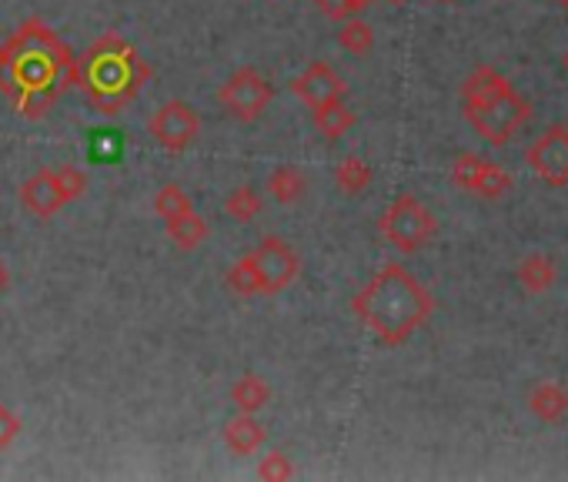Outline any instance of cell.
I'll return each mask as SVG.
<instances>
[{
	"label": "cell",
	"mask_w": 568,
	"mask_h": 482,
	"mask_svg": "<svg viewBox=\"0 0 568 482\" xmlns=\"http://www.w3.org/2000/svg\"><path fill=\"white\" fill-rule=\"evenodd\" d=\"M257 479H264V482H284V479H295V462L284 455V452H277V449H271L261 462H257Z\"/></svg>",
	"instance_id": "23"
},
{
	"label": "cell",
	"mask_w": 568,
	"mask_h": 482,
	"mask_svg": "<svg viewBox=\"0 0 568 482\" xmlns=\"http://www.w3.org/2000/svg\"><path fill=\"white\" fill-rule=\"evenodd\" d=\"M88 191V174L74 164L64 168H41L21 184V204L34 218H54L64 204L78 201Z\"/></svg>",
	"instance_id": "4"
},
{
	"label": "cell",
	"mask_w": 568,
	"mask_h": 482,
	"mask_svg": "<svg viewBox=\"0 0 568 482\" xmlns=\"http://www.w3.org/2000/svg\"><path fill=\"white\" fill-rule=\"evenodd\" d=\"M438 4H455V0H438Z\"/></svg>",
	"instance_id": "27"
},
{
	"label": "cell",
	"mask_w": 568,
	"mask_h": 482,
	"mask_svg": "<svg viewBox=\"0 0 568 482\" xmlns=\"http://www.w3.org/2000/svg\"><path fill=\"white\" fill-rule=\"evenodd\" d=\"M318 8V14H325L328 21H348V18H358L365 14L375 0H312Z\"/></svg>",
	"instance_id": "22"
},
{
	"label": "cell",
	"mask_w": 568,
	"mask_h": 482,
	"mask_svg": "<svg viewBox=\"0 0 568 482\" xmlns=\"http://www.w3.org/2000/svg\"><path fill=\"white\" fill-rule=\"evenodd\" d=\"M452 181L462 191H471L478 198H501L511 191V174L478 154H458L452 164Z\"/></svg>",
	"instance_id": "8"
},
{
	"label": "cell",
	"mask_w": 568,
	"mask_h": 482,
	"mask_svg": "<svg viewBox=\"0 0 568 482\" xmlns=\"http://www.w3.org/2000/svg\"><path fill=\"white\" fill-rule=\"evenodd\" d=\"M148 134L154 138L158 148H164L171 154H181V151H187L201 138V114L187 101H164L151 114Z\"/></svg>",
	"instance_id": "7"
},
{
	"label": "cell",
	"mask_w": 568,
	"mask_h": 482,
	"mask_svg": "<svg viewBox=\"0 0 568 482\" xmlns=\"http://www.w3.org/2000/svg\"><path fill=\"white\" fill-rule=\"evenodd\" d=\"M558 4H561V8H565V11H568V0H558Z\"/></svg>",
	"instance_id": "26"
},
{
	"label": "cell",
	"mask_w": 568,
	"mask_h": 482,
	"mask_svg": "<svg viewBox=\"0 0 568 482\" xmlns=\"http://www.w3.org/2000/svg\"><path fill=\"white\" fill-rule=\"evenodd\" d=\"M555 262L548 259V255H531V259H525L521 265H518V282H521V289L525 292H531V295H541V292H548L551 285H555Z\"/></svg>",
	"instance_id": "17"
},
{
	"label": "cell",
	"mask_w": 568,
	"mask_h": 482,
	"mask_svg": "<svg viewBox=\"0 0 568 482\" xmlns=\"http://www.w3.org/2000/svg\"><path fill=\"white\" fill-rule=\"evenodd\" d=\"M292 94L298 101H305L308 108L328 104V101H345L348 84L342 81V74L328 64V61H312L295 81H292Z\"/></svg>",
	"instance_id": "10"
},
{
	"label": "cell",
	"mask_w": 568,
	"mask_h": 482,
	"mask_svg": "<svg viewBox=\"0 0 568 482\" xmlns=\"http://www.w3.org/2000/svg\"><path fill=\"white\" fill-rule=\"evenodd\" d=\"M267 191L277 204H295L305 198L308 191V178L295 168V164H277L271 174H267Z\"/></svg>",
	"instance_id": "15"
},
{
	"label": "cell",
	"mask_w": 568,
	"mask_h": 482,
	"mask_svg": "<svg viewBox=\"0 0 568 482\" xmlns=\"http://www.w3.org/2000/svg\"><path fill=\"white\" fill-rule=\"evenodd\" d=\"M11 289V269H8V262L0 259V295H4Z\"/></svg>",
	"instance_id": "25"
},
{
	"label": "cell",
	"mask_w": 568,
	"mask_h": 482,
	"mask_svg": "<svg viewBox=\"0 0 568 482\" xmlns=\"http://www.w3.org/2000/svg\"><path fill=\"white\" fill-rule=\"evenodd\" d=\"M194 204H191V198L184 194V188L181 184H164L161 191H158V198H154V211H158V218H164V221H171V218H178V214H184V211H191Z\"/></svg>",
	"instance_id": "21"
},
{
	"label": "cell",
	"mask_w": 568,
	"mask_h": 482,
	"mask_svg": "<svg viewBox=\"0 0 568 482\" xmlns=\"http://www.w3.org/2000/svg\"><path fill=\"white\" fill-rule=\"evenodd\" d=\"M528 409L535 412V419H541L548 425H558L568 415V392H565V385H558L551 379L535 382L531 392H528Z\"/></svg>",
	"instance_id": "11"
},
{
	"label": "cell",
	"mask_w": 568,
	"mask_h": 482,
	"mask_svg": "<svg viewBox=\"0 0 568 482\" xmlns=\"http://www.w3.org/2000/svg\"><path fill=\"white\" fill-rule=\"evenodd\" d=\"M231 402H234V409L237 412H261L267 402H271V385L261 379V375H254V372H247V375H241L234 385H231Z\"/></svg>",
	"instance_id": "16"
},
{
	"label": "cell",
	"mask_w": 568,
	"mask_h": 482,
	"mask_svg": "<svg viewBox=\"0 0 568 482\" xmlns=\"http://www.w3.org/2000/svg\"><path fill=\"white\" fill-rule=\"evenodd\" d=\"M164 231H168V238L174 241L181 252H194V249H201L204 241H207V221L194 208L178 214V218H171V221H164Z\"/></svg>",
	"instance_id": "13"
},
{
	"label": "cell",
	"mask_w": 568,
	"mask_h": 482,
	"mask_svg": "<svg viewBox=\"0 0 568 482\" xmlns=\"http://www.w3.org/2000/svg\"><path fill=\"white\" fill-rule=\"evenodd\" d=\"M565 68H568V54H565Z\"/></svg>",
	"instance_id": "29"
},
{
	"label": "cell",
	"mask_w": 568,
	"mask_h": 482,
	"mask_svg": "<svg viewBox=\"0 0 568 482\" xmlns=\"http://www.w3.org/2000/svg\"><path fill=\"white\" fill-rule=\"evenodd\" d=\"M302 275V259L284 238L271 234L254 252L237 259L227 272V289L241 299L277 295Z\"/></svg>",
	"instance_id": "3"
},
{
	"label": "cell",
	"mask_w": 568,
	"mask_h": 482,
	"mask_svg": "<svg viewBox=\"0 0 568 482\" xmlns=\"http://www.w3.org/2000/svg\"><path fill=\"white\" fill-rule=\"evenodd\" d=\"M388 4H405V0H388Z\"/></svg>",
	"instance_id": "28"
},
{
	"label": "cell",
	"mask_w": 568,
	"mask_h": 482,
	"mask_svg": "<svg viewBox=\"0 0 568 482\" xmlns=\"http://www.w3.org/2000/svg\"><path fill=\"white\" fill-rule=\"evenodd\" d=\"M217 101H221V108H224L234 121L251 124V121H257V118L267 111V104L274 101V88H271L254 68H237V71L221 84Z\"/></svg>",
	"instance_id": "6"
},
{
	"label": "cell",
	"mask_w": 568,
	"mask_h": 482,
	"mask_svg": "<svg viewBox=\"0 0 568 482\" xmlns=\"http://www.w3.org/2000/svg\"><path fill=\"white\" fill-rule=\"evenodd\" d=\"M338 44H342V51L362 58V54H368L375 48V28L368 21H362V18H348V21H342Z\"/></svg>",
	"instance_id": "20"
},
{
	"label": "cell",
	"mask_w": 568,
	"mask_h": 482,
	"mask_svg": "<svg viewBox=\"0 0 568 482\" xmlns=\"http://www.w3.org/2000/svg\"><path fill=\"white\" fill-rule=\"evenodd\" d=\"M462 108H465V121L488 144H508L531 114V104L495 68H478L465 78Z\"/></svg>",
	"instance_id": "2"
},
{
	"label": "cell",
	"mask_w": 568,
	"mask_h": 482,
	"mask_svg": "<svg viewBox=\"0 0 568 482\" xmlns=\"http://www.w3.org/2000/svg\"><path fill=\"white\" fill-rule=\"evenodd\" d=\"M382 234L388 238V245L412 255L438 234V218L415 194H398L382 214Z\"/></svg>",
	"instance_id": "5"
},
{
	"label": "cell",
	"mask_w": 568,
	"mask_h": 482,
	"mask_svg": "<svg viewBox=\"0 0 568 482\" xmlns=\"http://www.w3.org/2000/svg\"><path fill=\"white\" fill-rule=\"evenodd\" d=\"M312 121H315V131L322 138L338 141V138H345L355 128V111L345 101H328V104L312 108Z\"/></svg>",
	"instance_id": "14"
},
{
	"label": "cell",
	"mask_w": 568,
	"mask_h": 482,
	"mask_svg": "<svg viewBox=\"0 0 568 482\" xmlns=\"http://www.w3.org/2000/svg\"><path fill=\"white\" fill-rule=\"evenodd\" d=\"M352 309L382 345L398 349L428 322L435 299L405 265H385L352 299Z\"/></svg>",
	"instance_id": "1"
},
{
	"label": "cell",
	"mask_w": 568,
	"mask_h": 482,
	"mask_svg": "<svg viewBox=\"0 0 568 482\" xmlns=\"http://www.w3.org/2000/svg\"><path fill=\"white\" fill-rule=\"evenodd\" d=\"M528 164L545 184L565 188L568 184V124H551L541 138H535V144L528 148Z\"/></svg>",
	"instance_id": "9"
},
{
	"label": "cell",
	"mask_w": 568,
	"mask_h": 482,
	"mask_svg": "<svg viewBox=\"0 0 568 482\" xmlns=\"http://www.w3.org/2000/svg\"><path fill=\"white\" fill-rule=\"evenodd\" d=\"M18 435H21V419L4 402H0V452L11 449Z\"/></svg>",
	"instance_id": "24"
},
{
	"label": "cell",
	"mask_w": 568,
	"mask_h": 482,
	"mask_svg": "<svg viewBox=\"0 0 568 482\" xmlns=\"http://www.w3.org/2000/svg\"><path fill=\"white\" fill-rule=\"evenodd\" d=\"M224 445L234 452V455H254L261 445H264V425L251 415V412H237L227 425H224Z\"/></svg>",
	"instance_id": "12"
},
{
	"label": "cell",
	"mask_w": 568,
	"mask_h": 482,
	"mask_svg": "<svg viewBox=\"0 0 568 482\" xmlns=\"http://www.w3.org/2000/svg\"><path fill=\"white\" fill-rule=\"evenodd\" d=\"M335 181H338V188H342L345 194H362V191H368V184H372V168H368L365 158L348 154V158H342V164L335 168Z\"/></svg>",
	"instance_id": "18"
},
{
	"label": "cell",
	"mask_w": 568,
	"mask_h": 482,
	"mask_svg": "<svg viewBox=\"0 0 568 482\" xmlns=\"http://www.w3.org/2000/svg\"><path fill=\"white\" fill-rule=\"evenodd\" d=\"M261 208H264V201H261V194H257L251 184H241V188H234V191L224 198V214H227L231 221H237V224L254 221V218L261 214Z\"/></svg>",
	"instance_id": "19"
}]
</instances>
